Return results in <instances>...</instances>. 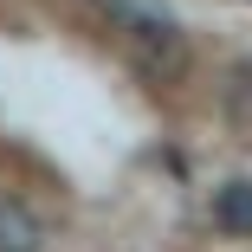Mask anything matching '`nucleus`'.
I'll return each instance as SVG.
<instances>
[{"instance_id": "nucleus-3", "label": "nucleus", "mask_w": 252, "mask_h": 252, "mask_svg": "<svg viewBox=\"0 0 252 252\" xmlns=\"http://www.w3.org/2000/svg\"><path fill=\"white\" fill-rule=\"evenodd\" d=\"M0 252H39V220L20 200H0Z\"/></svg>"}, {"instance_id": "nucleus-1", "label": "nucleus", "mask_w": 252, "mask_h": 252, "mask_svg": "<svg viewBox=\"0 0 252 252\" xmlns=\"http://www.w3.org/2000/svg\"><path fill=\"white\" fill-rule=\"evenodd\" d=\"M123 32H136V39H149V45H175L181 39V26H175V13H168V0H97Z\"/></svg>"}, {"instance_id": "nucleus-2", "label": "nucleus", "mask_w": 252, "mask_h": 252, "mask_svg": "<svg viewBox=\"0 0 252 252\" xmlns=\"http://www.w3.org/2000/svg\"><path fill=\"white\" fill-rule=\"evenodd\" d=\"M214 226L233 239H252V181H226L214 194Z\"/></svg>"}]
</instances>
